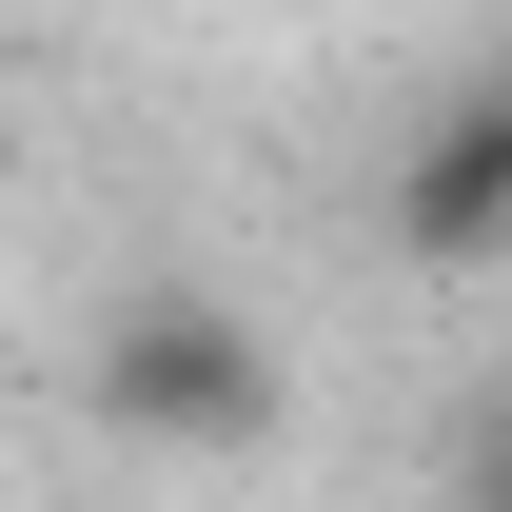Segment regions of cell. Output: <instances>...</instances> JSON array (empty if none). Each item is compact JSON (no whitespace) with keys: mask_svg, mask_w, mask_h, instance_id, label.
Instances as JSON below:
<instances>
[{"mask_svg":"<svg viewBox=\"0 0 512 512\" xmlns=\"http://www.w3.org/2000/svg\"><path fill=\"white\" fill-rule=\"evenodd\" d=\"M394 237L434 256V276L512 256V60H493V79H453L434 119H414V158H394Z\"/></svg>","mask_w":512,"mask_h":512,"instance_id":"obj_2","label":"cell"},{"mask_svg":"<svg viewBox=\"0 0 512 512\" xmlns=\"http://www.w3.org/2000/svg\"><path fill=\"white\" fill-rule=\"evenodd\" d=\"M473 512H512V414H493V453H473Z\"/></svg>","mask_w":512,"mask_h":512,"instance_id":"obj_3","label":"cell"},{"mask_svg":"<svg viewBox=\"0 0 512 512\" xmlns=\"http://www.w3.org/2000/svg\"><path fill=\"white\" fill-rule=\"evenodd\" d=\"M79 394H99V434H138V453H256L276 434V335L237 316V296H119L99 316V355H79Z\"/></svg>","mask_w":512,"mask_h":512,"instance_id":"obj_1","label":"cell"}]
</instances>
